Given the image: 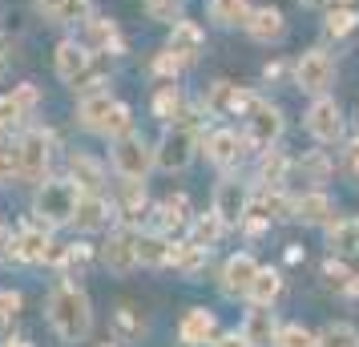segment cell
<instances>
[{
	"label": "cell",
	"instance_id": "33",
	"mask_svg": "<svg viewBox=\"0 0 359 347\" xmlns=\"http://www.w3.org/2000/svg\"><path fill=\"white\" fill-rule=\"evenodd\" d=\"M327 247H331V254H355L359 250V218H331L327 222Z\"/></svg>",
	"mask_w": 359,
	"mask_h": 347
},
{
	"label": "cell",
	"instance_id": "41",
	"mask_svg": "<svg viewBox=\"0 0 359 347\" xmlns=\"http://www.w3.org/2000/svg\"><path fill=\"white\" fill-rule=\"evenodd\" d=\"M133 130V109L126 105V101H114V109H109V121H105V130H101V137H121V133Z\"/></svg>",
	"mask_w": 359,
	"mask_h": 347
},
{
	"label": "cell",
	"instance_id": "54",
	"mask_svg": "<svg viewBox=\"0 0 359 347\" xmlns=\"http://www.w3.org/2000/svg\"><path fill=\"white\" fill-rule=\"evenodd\" d=\"M105 347H114V343H105Z\"/></svg>",
	"mask_w": 359,
	"mask_h": 347
},
{
	"label": "cell",
	"instance_id": "35",
	"mask_svg": "<svg viewBox=\"0 0 359 347\" xmlns=\"http://www.w3.org/2000/svg\"><path fill=\"white\" fill-rule=\"evenodd\" d=\"M259 182L262 186H283L287 182V170H291V158L283 154V149H259Z\"/></svg>",
	"mask_w": 359,
	"mask_h": 347
},
{
	"label": "cell",
	"instance_id": "18",
	"mask_svg": "<svg viewBox=\"0 0 359 347\" xmlns=\"http://www.w3.org/2000/svg\"><path fill=\"white\" fill-rule=\"evenodd\" d=\"M89 53H105V57H121L126 53V36L117 33L114 20L105 17H89L85 20V41H81Z\"/></svg>",
	"mask_w": 359,
	"mask_h": 347
},
{
	"label": "cell",
	"instance_id": "1",
	"mask_svg": "<svg viewBox=\"0 0 359 347\" xmlns=\"http://www.w3.org/2000/svg\"><path fill=\"white\" fill-rule=\"evenodd\" d=\"M45 315H49V327L57 331L61 343H85L93 331V303L85 295V287H77L73 279L57 283L49 291Z\"/></svg>",
	"mask_w": 359,
	"mask_h": 347
},
{
	"label": "cell",
	"instance_id": "49",
	"mask_svg": "<svg viewBox=\"0 0 359 347\" xmlns=\"http://www.w3.org/2000/svg\"><path fill=\"white\" fill-rule=\"evenodd\" d=\"M4 259H13V234H8V226L0 222V263Z\"/></svg>",
	"mask_w": 359,
	"mask_h": 347
},
{
	"label": "cell",
	"instance_id": "14",
	"mask_svg": "<svg viewBox=\"0 0 359 347\" xmlns=\"http://www.w3.org/2000/svg\"><path fill=\"white\" fill-rule=\"evenodd\" d=\"M218 339V315L206 307H190L178 323V343L182 347H210Z\"/></svg>",
	"mask_w": 359,
	"mask_h": 347
},
{
	"label": "cell",
	"instance_id": "27",
	"mask_svg": "<svg viewBox=\"0 0 359 347\" xmlns=\"http://www.w3.org/2000/svg\"><path fill=\"white\" fill-rule=\"evenodd\" d=\"M246 33L255 36V41H262V45H271V41H278V36L287 33V20H283V13L278 8H250V17H246L243 25Z\"/></svg>",
	"mask_w": 359,
	"mask_h": 347
},
{
	"label": "cell",
	"instance_id": "16",
	"mask_svg": "<svg viewBox=\"0 0 359 347\" xmlns=\"http://www.w3.org/2000/svg\"><path fill=\"white\" fill-rule=\"evenodd\" d=\"M246 137H238L234 130H214L210 137H206V162H214L218 170H234V165L243 162L246 154Z\"/></svg>",
	"mask_w": 359,
	"mask_h": 347
},
{
	"label": "cell",
	"instance_id": "5",
	"mask_svg": "<svg viewBox=\"0 0 359 347\" xmlns=\"http://www.w3.org/2000/svg\"><path fill=\"white\" fill-rule=\"evenodd\" d=\"M194 154H198V130L174 121V125H165L162 142L154 146V165L165 170V174H182L186 165L194 162Z\"/></svg>",
	"mask_w": 359,
	"mask_h": 347
},
{
	"label": "cell",
	"instance_id": "29",
	"mask_svg": "<svg viewBox=\"0 0 359 347\" xmlns=\"http://www.w3.org/2000/svg\"><path fill=\"white\" fill-rule=\"evenodd\" d=\"M206 259H210V250L198 247V243H190V238H182V243H170V266H174L178 275H186V279H194L198 271L206 266Z\"/></svg>",
	"mask_w": 359,
	"mask_h": 347
},
{
	"label": "cell",
	"instance_id": "37",
	"mask_svg": "<svg viewBox=\"0 0 359 347\" xmlns=\"http://www.w3.org/2000/svg\"><path fill=\"white\" fill-rule=\"evenodd\" d=\"M186 231H190V243H198V247L214 250L226 226H222V222H218L214 215H198V218H190V226H186Z\"/></svg>",
	"mask_w": 359,
	"mask_h": 347
},
{
	"label": "cell",
	"instance_id": "48",
	"mask_svg": "<svg viewBox=\"0 0 359 347\" xmlns=\"http://www.w3.org/2000/svg\"><path fill=\"white\" fill-rule=\"evenodd\" d=\"M303 165H307L311 174H315V182H323V178H327V162H323V154H315V158H307Z\"/></svg>",
	"mask_w": 359,
	"mask_h": 347
},
{
	"label": "cell",
	"instance_id": "51",
	"mask_svg": "<svg viewBox=\"0 0 359 347\" xmlns=\"http://www.w3.org/2000/svg\"><path fill=\"white\" fill-rule=\"evenodd\" d=\"M4 69H8V41L0 33V77H4Z\"/></svg>",
	"mask_w": 359,
	"mask_h": 347
},
{
	"label": "cell",
	"instance_id": "4",
	"mask_svg": "<svg viewBox=\"0 0 359 347\" xmlns=\"http://www.w3.org/2000/svg\"><path fill=\"white\" fill-rule=\"evenodd\" d=\"M17 146V178L20 182H45L49 178V165H53V146L57 137L49 130H25L13 142Z\"/></svg>",
	"mask_w": 359,
	"mask_h": 347
},
{
	"label": "cell",
	"instance_id": "25",
	"mask_svg": "<svg viewBox=\"0 0 359 347\" xmlns=\"http://www.w3.org/2000/svg\"><path fill=\"white\" fill-rule=\"evenodd\" d=\"M154 215H158V226H154V231H162L165 238H170V234H178V231H186V226H190V218H194V215H190V198H186V194H170V198H162Z\"/></svg>",
	"mask_w": 359,
	"mask_h": 347
},
{
	"label": "cell",
	"instance_id": "36",
	"mask_svg": "<svg viewBox=\"0 0 359 347\" xmlns=\"http://www.w3.org/2000/svg\"><path fill=\"white\" fill-rule=\"evenodd\" d=\"M355 25H359L355 4H331V8H327L323 33H327V36H335V41H343L347 33H355Z\"/></svg>",
	"mask_w": 359,
	"mask_h": 347
},
{
	"label": "cell",
	"instance_id": "3",
	"mask_svg": "<svg viewBox=\"0 0 359 347\" xmlns=\"http://www.w3.org/2000/svg\"><path fill=\"white\" fill-rule=\"evenodd\" d=\"M109 165L121 182H146V174L154 170V146L137 130L121 133L109 142Z\"/></svg>",
	"mask_w": 359,
	"mask_h": 347
},
{
	"label": "cell",
	"instance_id": "24",
	"mask_svg": "<svg viewBox=\"0 0 359 347\" xmlns=\"http://www.w3.org/2000/svg\"><path fill=\"white\" fill-rule=\"evenodd\" d=\"M146 210H149L146 182H126L121 186V198L114 202V215H121V222H126L130 231H137V226L146 222Z\"/></svg>",
	"mask_w": 359,
	"mask_h": 347
},
{
	"label": "cell",
	"instance_id": "42",
	"mask_svg": "<svg viewBox=\"0 0 359 347\" xmlns=\"http://www.w3.org/2000/svg\"><path fill=\"white\" fill-rule=\"evenodd\" d=\"M323 279L335 287V291H351V279H355V271L343 263V254H331L323 263Z\"/></svg>",
	"mask_w": 359,
	"mask_h": 347
},
{
	"label": "cell",
	"instance_id": "17",
	"mask_svg": "<svg viewBox=\"0 0 359 347\" xmlns=\"http://www.w3.org/2000/svg\"><path fill=\"white\" fill-rule=\"evenodd\" d=\"M101 263L109 266L114 275H133L137 271V250H133V231H114L101 247Z\"/></svg>",
	"mask_w": 359,
	"mask_h": 347
},
{
	"label": "cell",
	"instance_id": "26",
	"mask_svg": "<svg viewBox=\"0 0 359 347\" xmlns=\"http://www.w3.org/2000/svg\"><path fill=\"white\" fill-rule=\"evenodd\" d=\"M137 266H170V238L162 231H133Z\"/></svg>",
	"mask_w": 359,
	"mask_h": 347
},
{
	"label": "cell",
	"instance_id": "10",
	"mask_svg": "<svg viewBox=\"0 0 359 347\" xmlns=\"http://www.w3.org/2000/svg\"><path fill=\"white\" fill-rule=\"evenodd\" d=\"M250 105H255V93H246L230 81H210L202 93V109L210 117H243Z\"/></svg>",
	"mask_w": 359,
	"mask_h": 347
},
{
	"label": "cell",
	"instance_id": "38",
	"mask_svg": "<svg viewBox=\"0 0 359 347\" xmlns=\"http://www.w3.org/2000/svg\"><path fill=\"white\" fill-rule=\"evenodd\" d=\"M315 339H319V347H359V327L335 319V323H327L323 331H315Z\"/></svg>",
	"mask_w": 359,
	"mask_h": 347
},
{
	"label": "cell",
	"instance_id": "53",
	"mask_svg": "<svg viewBox=\"0 0 359 347\" xmlns=\"http://www.w3.org/2000/svg\"><path fill=\"white\" fill-rule=\"evenodd\" d=\"M303 4H319V0H303Z\"/></svg>",
	"mask_w": 359,
	"mask_h": 347
},
{
	"label": "cell",
	"instance_id": "19",
	"mask_svg": "<svg viewBox=\"0 0 359 347\" xmlns=\"http://www.w3.org/2000/svg\"><path fill=\"white\" fill-rule=\"evenodd\" d=\"M202 45H206V36H202V29H198L194 20H174V25H170V41H165V49L182 61V69L194 65L198 53H202Z\"/></svg>",
	"mask_w": 359,
	"mask_h": 347
},
{
	"label": "cell",
	"instance_id": "44",
	"mask_svg": "<svg viewBox=\"0 0 359 347\" xmlns=\"http://www.w3.org/2000/svg\"><path fill=\"white\" fill-rule=\"evenodd\" d=\"M149 20H162V25H174L182 20V0H146Z\"/></svg>",
	"mask_w": 359,
	"mask_h": 347
},
{
	"label": "cell",
	"instance_id": "8",
	"mask_svg": "<svg viewBox=\"0 0 359 347\" xmlns=\"http://www.w3.org/2000/svg\"><path fill=\"white\" fill-rule=\"evenodd\" d=\"M246 206H250V190H246V182H238V178H222V182L214 186V206L210 215L226 226V231H234V226H243L246 218Z\"/></svg>",
	"mask_w": 359,
	"mask_h": 347
},
{
	"label": "cell",
	"instance_id": "7",
	"mask_svg": "<svg viewBox=\"0 0 359 347\" xmlns=\"http://www.w3.org/2000/svg\"><path fill=\"white\" fill-rule=\"evenodd\" d=\"M294 85L311 93V97H323L327 89L335 85V61H331V53L323 49H307L299 61H294Z\"/></svg>",
	"mask_w": 359,
	"mask_h": 347
},
{
	"label": "cell",
	"instance_id": "15",
	"mask_svg": "<svg viewBox=\"0 0 359 347\" xmlns=\"http://www.w3.org/2000/svg\"><path fill=\"white\" fill-rule=\"evenodd\" d=\"M89 69H93V53L85 49L81 41H61L57 45V77L69 81L73 89L89 77Z\"/></svg>",
	"mask_w": 359,
	"mask_h": 347
},
{
	"label": "cell",
	"instance_id": "50",
	"mask_svg": "<svg viewBox=\"0 0 359 347\" xmlns=\"http://www.w3.org/2000/svg\"><path fill=\"white\" fill-rule=\"evenodd\" d=\"M0 347H33V339H29V335H4Z\"/></svg>",
	"mask_w": 359,
	"mask_h": 347
},
{
	"label": "cell",
	"instance_id": "11",
	"mask_svg": "<svg viewBox=\"0 0 359 347\" xmlns=\"http://www.w3.org/2000/svg\"><path fill=\"white\" fill-rule=\"evenodd\" d=\"M41 105V93H36V85H17L13 93H4L0 97V142L4 137H13V130H17L25 117H33V109Z\"/></svg>",
	"mask_w": 359,
	"mask_h": 347
},
{
	"label": "cell",
	"instance_id": "47",
	"mask_svg": "<svg viewBox=\"0 0 359 347\" xmlns=\"http://www.w3.org/2000/svg\"><path fill=\"white\" fill-rule=\"evenodd\" d=\"M210 347H250V343L243 339V331H226V335H218Z\"/></svg>",
	"mask_w": 359,
	"mask_h": 347
},
{
	"label": "cell",
	"instance_id": "23",
	"mask_svg": "<svg viewBox=\"0 0 359 347\" xmlns=\"http://www.w3.org/2000/svg\"><path fill=\"white\" fill-rule=\"evenodd\" d=\"M238 331H243V339L250 347H271L275 343V335H278V319H275L271 307H250Z\"/></svg>",
	"mask_w": 359,
	"mask_h": 347
},
{
	"label": "cell",
	"instance_id": "9",
	"mask_svg": "<svg viewBox=\"0 0 359 347\" xmlns=\"http://www.w3.org/2000/svg\"><path fill=\"white\" fill-rule=\"evenodd\" d=\"M307 133L319 142V146H335L343 142V109L335 97H315L307 109Z\"/></svg>",
	"mask_w": 359,
	"mask_h": 347
},
{
	"label": "cell",
	"instance_id": "12",
	"mask_svg": "<svg viewBox=\"0 0 359 347\" xmlns=\"http://www.w3.org/2000/svg\"><path fill=\"white\" fill-rule=\"evenodd\" d=\"M255 275H259V263H255V254L238 250V254H230L226 266H222V275H218V291H222L226 299H246V291H250Z\"/></svg>",
	"mask_w": 359,
	"mask_h": 347
},
{
	"label": "cell",
	"instance_id": "40",
	"mask_svg": "<svg viewBox=\"0 0 359 347\" xmlns=\"http://www.w3.org/2000/svg\"><path fill=\"white\" fill-rule=\"evenodd\" d=\"M271 347H319V339H315V331H307L303 323H287V327H278Z\"/></svg>",
	"mask_w": 359,
	"mask_h": 347
},
{
	"label": "cell",
	"instance_id": "46",
	"mask_svg": "<svg viewBox=\"0 0 359 347\" xmlns=\"http://www.w3.org/2000/svg\"><path fill=\"white\" fill-rule=\"evenodd\" d=\"M343 165H347L351 178H359V137L355 142H347V149H343Z\"/></svg>",
	"mask_w": 359,
	"mask_h": 347
},
{
	"label": "cell",
	"instance_id": "6",
	"mask_svg": "<svg viewBox=\"0 0 359 347\" xmlns=\"http://www.w3.org/2000/svg\"><path fill=\"white\" fill-rule=\"evenodd\" d=\"M246 142L255 149H271V146H278V137H283V109L278 105H271V101H262V97H255V105L246 109Z\"/></svg>",
	"mask_w": 359,
	"mask_h": 347
},
{
	"label": "cell",
	"instance_id": "31",
	"mask_svg": "<svg viewBox=\"0 0 359 347\" xmlns=\"http://www.w3.org/2000/svg\"><path fill=\"white\" fill-rule=\"evenodd\" d=\"M36 8L53 20V25H85L93 17L89 0H36Z\"/></svg>",
	"mask_w": 359,
	"mask_h": 347
},
{
	"label": "cell",
	"instance_id": "52",
	"mask_svg": "<svg viewBox=\"0 0 359 347\" xmlns=\"http://www.w3.org/2000/svg\"><path fill=\"white\" fill-rule=\"evenodd\" d=\"M331 4H355V0H331Z\"/></svg>",
	"mask_w": 359,
	"mask_h": 347
},
{
	"label": "cell",
	"instance_id": "22",
	"mask_svg": "<svg viewBox=\"0 0 359 347\" xmlns=\"http://www.w3.org/2000/svg\"><path fill=\"white\" fill-rule=\"evenodd\" d=\"M109 218H114V202L101 198V194H81L77 215H73V226L85 231V234H93V231H105V226H109Z\"/></svg>",
	"mask_w": 359,
	"mask_h": 347
},
{
	"label": "cell",
	"instance_id": "43",
	"mask_svg": "<svg viewBox=\"0 0 359 347\" xmlns=\"http://www.w3.org/2000/svg\"><path fill=\"white\" fill-rule=\"evenodd\" d=\"M20 307H25V295L20 291H0V331H8L13 323H17V315H20Z\"/></svg>",
	"mask_w": 359,
	"mask_h": 347
},
{
	"label": "cell",
	"instance_id": "39",
	"mask_svg": "<svg viewBox=\"0 0 359 347\" xmlns=\"http://www.w3.org/2000/svg\"><path fill=\"white\" fill-rule=\"evenodd\" d=\"M154 114L162 117L165 125H174L182 117V93H178V85L174 81H162L158 85V97H154Z\"/></svg>",
	"mask_w": 359,
	"mask_h": 347
},
{
	"label": "cell",
	"instance_id": "34",
	"mask_svg": "<svg viewBox=\"0 0 359 347\" xmlns=\"http://www.w3.org/2000/svg\"><path fill=\"white\" fill-rule=\"evenodd\" d=\"M206 13H210V20L222 25V29H238V25H246V17H250V4H246V0H206Z\"/></svg>",
	"mask_w": 359,
	"mask_h": 347
},
{
	"label": "cell",
	"instance_id": "20",
	"mask_svg": "<svg viewBox=\"0 0 359 347\" xmlns=\"http://www.w3.org/2000/svg\"><path fill=\"white\" fill-rule=\"evenodd\" d=\"M291 218H299L303 226H327L335 218V202L323 190H307L303 198H291Z\"/></svg>",
	"mask_w": 359,
	"mask_h": 347
},
{
	"label": "cell",
	"instance_id": "13",
	"mask_svg": "<svg viewBox=\"0 0 359 347\" xmlns=\"http://www.w3.org/2000/svg\"><path fill=\"white\" fill-rule=\"evenodd\" d=\"M49 231L53 226H45V222H25V226L13 234V259H17V263H29V266L45 263V254H49V247H53Z\"/></svg>",
	"mask_w": 359,
	"mask_h": 347
},
{
	"label": "cell",
	"instance_id": "30",
	"mask_svg": "<svg viewBox=\"0 0 359 347\" xmlns=\"http://www.w3.org/2000/svg\"><path fill=\"white\" fill-rule=\"evenodd\" d=\"M109 331H114V343H137V339L146 335V319H142L137 307L121 303L114 311V319H109Z\"/></svg>",
	"mask_w": 359,
	"mask_h": 347
},
{
	"label": "cell",
	"instance_id": "32",
	"mask_svg": "<svg viewBox=\"0 0 359 347\" xmlns=\"http://www.w3.org/2000/svg\"><path fill=\"white\" fill-rule=\"evenodd\" d=\"M69 178L81 186L85 194H101V186H105V170H101V162H93L89 154H73V158H69Z\"/></svg>",
	"mask_w": 359,
	"mask_h": 347
},
{
	"label": "cell",
	"instance_id": "2",
	"mask_svg": "<svg viewBox=\"0 0 359 347\" xmlns=\"http://www.w3.org/2000/svg\"><path fill=\"white\" fill-rule=\"evenodd\" d=\"M81 186L73 178H45L36 182V198H33V215L45 226H69L77 215V202H81Z\"/></svg>",
	"mask_w": 359,
	"mask_h": 347
},
{
	"label": "cell",
	"instance_id": "45",
	"mask_svg": "<svg viewBox=\"0 0 359 347\" xmlns=\"http://www.w3.org/2000/svg\"><path fill=\"white\" fill-rule=\"evenodd\" d=\"M17 178V146L13 142H0V186Z\"/></svg>",
	"mask_w": 359,
	"mask_h": 347
},
{
	"label": "cell",
	"instance_id": "21",
	"mask_svg": "<svg viewBox=\"0 0 359 347\" xmlns=\"http://www.w3.org/2000/svg\"><path fill=\"white\" fill-rule=\"evenodd\" d=\"M114 93L109 89H89L81 93V105H77V121H81L89 133H101L105 121H109V109H114Z\"/></svg>",
	"mask_w": 359,
	"mask_h": 347
},
{
	"label": "cell",
	"instance_id": "28",
	"mask_svg": "<svg viewBox=\"0 0 359 347\" xmlns=\"http://www.w3.org/2000/svg\"><path fill=\"white\" fill-rule=\"evenodd\" d=\"M278 295H283V275L275 266H259V275H255L250 291H246V303L250 307H275Z\"/></svg>",
	"mask_w": 359,
	"mask_h": 347
}]
</instances>
